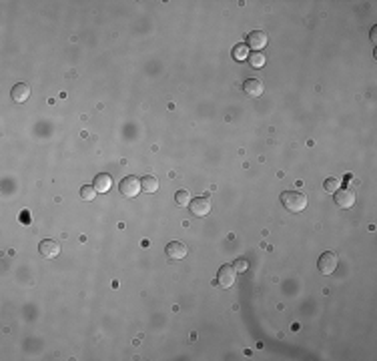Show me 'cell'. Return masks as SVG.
Masks as SVG:
<instances>
[{
	"instance_id": "obj_1",
	"label": "cell",
	"mask_w": 377,
	"mask_h": 361,
	"mask_svg": "<svg viewBox=\"0 0 377 361\" xmlns=\"http://www.w3.org/2000/svg\"><path fill=\"white\" fill-rule=\"evenodd\" d=\"M281 205L291 213H301L307 207V197L297 191H285L281 193Z\"/></svg>"
},
{
	"instance_id": "obj_2",
	"label": "cell",
	"mask_w": 377,
	"mask_h": 361,
	"mask_svg": "<svg viewBox=\"0 0 377 361\" xmlns=\"http://www.w3.org/2000/svg\"><path fill=\"white\" fill-rule=\"evenodd\" d=\"M235 279H237V271L233 265H223L219 271H217V285H221L223 289H231L235 285Z\"/></svg>"
},
{
	"instance_id": "obj_3",
	"label": "cell",
	"mask_w": 377,
	"mask_h": 361,
	"mask_svg": "<svg viewBox=\"0 0 377 361\" xmlns=\"http://www.w3.org/2000/svg\"><path fill=\"white\" fill-rule=\"evenodd\" d=\"M141 179H136V177H125L121 183H119V191H121V195H125V197H128V199H132V197H136L139 193H141Z\"/></svg>"
},
{
	"instance_id": "obj_4",
	"label": "cell",
	"mask_w": 377,
	"mask_h": 361,
	"mask_svg": "<svg viewBox=\"0 0 377 361\" xmlns=\"http://www.w3.org/2000/svg\"><path fill=\"white\" fill-rule=\"evenodd\" d=\"M337 265H339V257H337V253H333V251H325L319 257V271L323 275H331L337 269Z\"/></svg>"
},
{
	"instance_id": "obj_5",
	"label": "cell",
	"mask_w": 377,
	"mask_h": 361,
	"mask_svg": "<svg viewBox=\"0 0 377 361\" xmlns=\"http://www.w3.org/2000/svg\"><path fill=\"white\" fill-rule=\"evenodd\" d=\"M168 261H181L187 257V245H183L181 241H170L165 249Z\"/></svg>"
},
{
	"instance_id": "obj_6",
	"label": "cell",
	"mask_w": 377,
	"mask_h": 361,
	"mask_svg": "<svg viewBox=\"0 0 377 361\" xmlns=\"http://www.w3.org/2000/svg\"><path fill=\"white\" fill-rule=\"evenodd\" d=\"M189 205H191V213L195 217H207L211 213V201L207 197H197V199L191 201Z\"/></svg>"
},
{
	"instance_id": "obj_7",
	"label": "cell",
	"mask_w": 377,
	"mask_h": 361,
	"mask_svg": "<svg viewBox=\"0 0 377 361\" xmlns=\"http://www.w3.org/2000/svg\"><path fill=\"white\" fill-rule=\"evenodd\" d=\"M28 96H30V86H28L26 82H18V84H14L12 90H10V99H12L14 103H18V105L26 103Z\"/></svg>"
},
{
	"instance_id": "obj_8",
	"label": "cell",
	"mask_w": 377,
	"mask_h": 361,
	"mask_svg": "<svg viewBox=\"0 0 377 361\" xmlns=\"http://www.w3.org/2000/svg\"><path fill=\"white\" fill-rule=\"evenodd\" d=\"M269 42V37L263 32V30H253L251 35L247 37V46L253 48V50H263Z\"/></svg>"
},
{
	"instance_id": "obj_9",
	"label": "cell",
	"mask_w": 377,
	"mask_h": 361,
	"mask_svg": "<svg viewBox=\"0 0 377 361\" xmlns=\"http://www.w3.org/2000/svg\"><path fill=\"white\" fill-rule=\"evenodd\" d=\"M39 251H41L42 257H46V259H54V257L60 255V245L54 243V241H50V239H44V241H41V245H39Z\"/></svg>"
},
{
	"instance_id": "obj_10",
	"label": "cell",
	"mask_w": 377,
	"mask_h": 361,
	"mask_svg": "<svg viewBox=\"0 0 377 361\" xmlns=\"http://www.w3.org/2000/svg\"><path fill=\"white\" fill-rule=\"evenodd\" d=\"M335 203L341 209H351L355 205V195L349 189H339L335 191Z\"/></svg>"
},
{
	"instance_id": "obj_11",
	"label": "cell",
	"mask_w": 377,
	"mask_h": 361,
	"mask_svg": "<svg viewBox=\"0 0 377 361\" xmlns=\"http://www.w3.org/2000/svg\"><path fill=\"white\" fill-rule=\"evenodd\" d=\"M111 187H113V179H111V175H107V173H98V175L94 177V189H96V193H109Z\"/></svg>"
},
{
	"instance_id": "obj_12",
	"label": "cell",
	"mask_w": 377,
	"mask_h": 361,
	"mask_svg": "<svg viewBox=\"0 0 377 361\" xmlns=\"http://www.w3.org/2000/svg\"><path fill=\"white\" fill-rule=\"evenodd\" d=\"M243 90H245L249 96L257 99V96L263 94V84H261V80L259 79H247L245 80V84H243Z\"/></svg>"
},
{
	"instance_id": "obj_13",
	"label": "cell",
	"mask_w": 377,
	"mask_h": 361,
	"mask_svg": "<svg viewBox=\"0 0 377 361\" xmlns=\"http://www.w3.org/2000/svg\"><path fill=\"white\" fill-rule=\"evenodd\" d=\"M141 187H143V191H147V193H157V191H159V181H157L155 177H143V179H141Z\"/></svg>"
},
{
	"instance_id": "obj_14",
	"label": "cell",
	"mask_w": 377,
	"mask_h": 361,
	"mask_svg": "<svg viewBox=\"0 0 377 361\" xmlns=\"http://www.w3.org/2000/svg\"><path fill=\"white\" fill-rule=\"evenodd\" d=\"M233 58L235 60H247L249 58V46L247 44H237L233 48Z\"/></svg>"
},
{
	"instance_id": "obj_15",
	"label": "cell",
	"mask_w": 377,
	"mask_h": 361,
	"mask_svg": "<svg viewBox=\"0 0 377 361\" xmlns=\"http://www.w3.org/2000/svg\"><path fill=\"white\" fill-rule=\"evenodd\" d=\"M175 201H177L179 207H189L191 195H189V191H177V193H175Z\"/></svg>"
},
{
	"instance_id": "obj_16",
	"label": "cell",
	"mask_w": 377,
	"mask_h": 361,
	"mask_svg": "<svg viewBox=\"0 0 377 361\" xmlns=\"http://www.w3.org/2000/svg\"><path fill=\"white\" fill-rule=\"evenodd\" d=\"M81 197H83L84 201H92L96 197V189H94L92 185H84L83 189H81Z\"/></svg>"
},
{
	"instance_id": "obj_17",
	"label": "cell",
	"mask_w": 377,
	"mask_h": 361,
	"mask_svg": "<svg viewBox=\"0 0 377 361\" xmlns=\"http://www.w3.org/2000/svg\"><path fill=\"white\" fill-rule=\"evenodd\" d=\"M323 187H325V191H327V193H335V191H339V181H337L335 177H329V179L325 181V185H323Z\"/></svg>"
},
{
	"instance_id": "obj_18",
	"label": "cell",
	"mask_w": 377,
	"mask_h": 361,
	"mask_svg": "<svg viewBox=\"0 0 377 361\" xmlns=\"http://www.w3.org/2000/svg\"><path fill=\"white\" fill-rule=\"evenodd\" d=\"M251 64L255 67V69H261V67L265 64V56L259 54V52H255V54L251 56Z\"/></svg>"
},
{
	"instance_id": "obj_19",
	"label": "cell",
	"mask_w": 377,
	"mask_h": 361,
	"mask_svg": "<svg viewBox=\"0 0 377 361\" xmlns=\"http://www.w3.org/2000/svg\"><path fill=\"white\" fill-rule=\"evenodd\" d=\"M233 267H235L237 273H243V271H247V261H245V259H237Z\"/></svg>"
},
{
	"instance_id": "obj_20",
	"label": "cell",
	"mask_w": 377,
	"mask_h": 361,
	"mask_svg": "<svg viewBox=\"0 0 377 361\" xmlns=\"http://www.w3.org/2000/svg\"><path fill=\"white\" fill-rule=\"evenodd\" d=\"M375 32H377V28H371V40H373V42H377V37H375Z\"/></svg>"
}]
</instances>
